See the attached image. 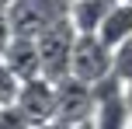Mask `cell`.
<instances>
[{
  "mask_svg": "<svg viewBox=\"0 0 132 129\" xmlns=\"http://www.w3.org/2000/svg\"><path fill=\"white\" fill-rule=\"evenodd\" d=\"M0 129H31V122L18 105H0Z\"/></svg>",
  "mask_w": 132,
  "mask_h": 129,
  "instance_id": "cell-12",
  "label": "cell"
},
{
  "mask_svg": "<svg viewBox=\"0 0 132 129\" xmlns=\"http://www.w3.org/2000/svg\"><path fill=\"white\" fill-rule=\"evenodd\" d=\"M122 0H73V25L80 28V35H97V28L104 25V18L118 7Z\"/></svg>",
  "mask_w": 132,
  "mask_h": 129,
  "instance_id": "cell-8",
  "label": "cell"
},
{
  "mask_svg": "<svg viewBox=\"0 0 132 129\" xmlns=\"http://www.w3.org/2000/svg\"><path fill=\"white\" fill-rule=\"evenodd\" d=\"M125 98H129V105H132V80L125 84Z\"/></svg>",
  "mask_w": 132,
  "mask_h": 129,
  "instance_id": "cell-16",
  "label": "cell"
},
{
  "mask_svg": "<svg viewBox=\"0 0 132 129\" xmlns=\"http://www.w3.org/2000/svg\"><path fill=\"white\" fill-rule=\"evenodd\" d=\"M70 14H73V0H18L7 11V18H11L14 35L38 39L45 28H52L56 21L70 18Z\"/></svg>",
  "mask_w": 132,
  "mask_h": 129,
  "instance_id": "cell-2",
  "label": "cell"
},
{
  "mask_svg": "<svg viewBox=\"0 0 132 129\" xmlns=\"http://www.w3.org/2000/svg\"><path fill=\"white\" fill-rule=\"evenodd\" d=\"M4 63L21 84L35 80V77H45L42 73V52H38V39H28V35H14L11 45L4 52Z\"/></svg>",
  "mask_w": 132,
  "mask_h": 129,
  "instance_id": "cell-7",
  "label": "cell"
},
{
  "mask_svg": "<svg viewBox=\"0 0 132 129\" xmlns=\"http://www.w3.org/2000/svg\"><path fill=\"white\" fill-rule=\"evenodd\" d=\"M115 77H122V80H132V39H125L118 49H115Z\"/></svg>",
  "mask_w": 132,
  "mask_h": 129,
  "instance_id": "cell-11",
  "label": "cell"
},
{
  "mask_svg": "<svg viewBox=\"0 0 132 129\" xmlns=\"http://www.w3.org/2000/svg\"><path fill=\"white\" fill-rule=\"evenodd\" d=\"M80 28L73 25V18L56 21L52 28L38 35V52H42V73L49 80H63L70 77V63H73V49H77Z\"/></svg>",
  "mask_w": 132,
  "mask_h": 129,
  "instance_id": "cell-1",
  "label": "cell"
},
{
  "mask_svg": "<svg viewBox=\"0 0 132 129\" xmlns=\"http://www.w3.org/2000/svg\"><path fill=\"white\" fill-rule=\"evenodd\" d=\"M14 4H18V0H0V11H11Z\"/></svg>",
  "mask_w": 132,
  "mask_h": 129,
  "instance_id": "cell-15",
  "label": "cell"
},
{
  "mask_svg": "<svg viewBox=\"0 0 132 129\" xmlns=\"http://www.w3.org/2000/svg\"><path fill=\"white\" fill-rule=\"evenodd\" d=\"M14 105L28 115L31 126H42V122H49V119H56V80H49V77L24 80Z\"/></svg>",
  "mask_w": 132,
  "mask_h": 129,
  "instance_id": "cell-6",
  "label": "cell"
},
{
  "mask_svg": "<svg viewBox=\"0 0 132 129\" xmlns=\"http://www.w3.org/2000/svg\"><path fill=\"white\" fill-rule=\"evenodd\" d=\"M94 129H132V105L122 77H104L94 84Z\"/></svg>",
  "mask_w": 132,
  "mask_h": 129,
  "instance_id": "cell-3",
  "label": "cell"
},
{
  "mask_svg": "<svg viewBox=\"0 0 132 129\" xmlns=\"http://www.w3.org/2000/svg\"><path fill=\"white\" fill-rule=\"evenodd\" d=\"M97 35H101V42L111 45V49H118L125 39H132V4H118L104 18V25L97 28Z\"/></svg>",
  "mask_w": 132,
  "mask_h": 129,
  "instance_id": "cell-9",
  "label": "cell"
},
{
  "mask_svg": "<svg viewBox=\"0 0 132 129\" xmlns=\"http://www.w3.org/2000/svg\"><path fill=\"white\" fill-rule=\"evenodd\" d=\"M21 94V80L7 70V63L0 59V105H14Z\"/></svg>",
  "mask_w": 132,
  "mask_h": 129,
  "instance_id": "cell-10",
  "label": "cell"
},
{
  "mask_svg": "<svg viewBox=\"0 0 132 129\" xmlns=\"http://www.w3.org/2000/svg\"><path fill=\"white\" fill-rule=\"evenodd\" d=\"M122 4H132V0H122Z\"/></svg>",
  "mask_w": 132,
  "mask_h": 129,
  "instance_id": "cell-18",
  "label": "cell"
},
{
  "mask_svg": "<svg viewBox=\"0 0 132 129\" xmlns=\"http://www.w3.org/2000/svg\"><path fill=\"white\" fill-rule=\"evenodd\" d=\"M73 129H94V122H84V126H73Z\"/></svg>",
  "mask_w": 132,
  "mask_h": 129,
  "instance_id": "cell-17",
  "label": "cell"
},
{
  "mask_svg": "<svg viewBox=\"0 0 132 129\" xmlns=\"http://www.w3.org/2000/svg\"><path fill=\"white\" fill-rule=\"evenodd\" d=\"M14 39V28H11V18H7V11H0V59H4L7 45H11Z\"/></svg>",
  "mask_w": 132,
  "mask_h": 129,
  "instance_id": "cell-13",
  "label": "cell"
},
{
  "mask_svg": "<svg viewBox=\"0 0 132 129\" xmlns=\"http://www.w3.org/2000/svg\"><path fill=\"white\" fill-rule=\"evenodd\" d=\"M56 119L66 126H84L94 119V84L77 77L56 80Z\"/></svg>",
  "mask_w": 132,
  "mask_h": 129,
  "instance_id": "cell-5",
  "label": "cell"
},
{
  "mask_svg": "<svg viewBox=\"0 0 132 129\" xmlns=\"http://www.w3.org/2000/svg\"><path fill=\"white\" fill-rule=\"evenodd\" d=\"M31 129H73V126L59 122V119H49V122H42V126H31Z\"/></svg>",
  "mask_w": 132,
  "mask_h": 129,
  "instance_id": "cell-14",
  "label": "cell"
},
{
  "mask_svg": "<svg viewBox=\"0 0 132 129\" xmlns=\"http://www.w3.org/2000/svg\"><path fill=\"white\" fill-rule=\"evenodd\" d=\"M115 73V49L101 42V35H80L77 49H73V63H70V77L84 84H97L104 77Z\"/></svg>",
  "mask_w": 132,
  "mask_h": 129,
  "instance_id": "cell-4",
  "label": "cell"
}]
</instances>
